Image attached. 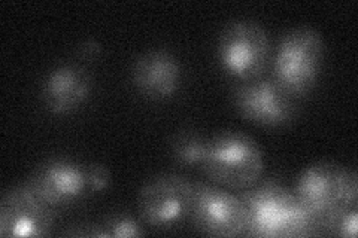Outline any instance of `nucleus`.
<instances>
[{
    "instance_id": "nucleus-1",
    "label": "nucleus",
    "mask_w": 358,
    "mask_h": 238,
    "mask_svg": "<svg viewBox=\"0 0 358 238\" xmlns=\"http://www.w3.org/2000/svg\"><path fill=\"white\" fill-rule=\"evenodd\" d=\"M241 200L248 211L245 237L296 238L320 235L318 226L299 201L294 191L278 182L257 184L241 191Z\"/></svg>"
},
{
    "instance_id": "nucleus-2",
    "label": "nucleus",
    "mask_w": 358,
    "mask_h": 238,
    "mask_svg": "<svg viewBox=\"0 0 358 238\" xmlns=\"http://www.w3.org/2000/svg\"><path fill=\"white\" fill-rule=\"evenodd\" d=\"M294 194L315 221L320 234L341 213L357 206L358 179L350 167L320 161L306 167L297 177Z\"/></svg>"
},
{
    "instance_id": "nucleus-3",
    "label": "nucleus",
    "mask_w": 358,
    "mask_h": 238,
    "mask_svg": "<svg viewBox=\"0 0 358 238\" xmlns=\"http://www.w3.org/2000/svg\"><path fill=\"white\" fill-rule=\"evenodd\" d=\"M201 172L221 188L245 191L257 185L264 172L260 146L245 133L224 130L208 139Z\"/></svg>"
},
{
    "instance_id": "nucleus-4",
    "label": "nucleus",
    "mask_w": 358,
    "mask_h": 238,
    "mask_svg": "<svg viewBox=\"0 0 358 238\" xmlns=\"http://www.w3.org/2000/svg\"><path fill=\"white\" fill-rule=\"evenodd\" d=\"M324 63V39L315 29L288 30L278 43L272 79L293 98L309 94L320 81Z\"/></svg>"
},
{
    "instance_id": "nucleus-5",
    "label": "nucleus",
    "mask_w": 358,
    "mask_h": 238,
    "mask_svg": "<svg viewBox=\"0 0 358 238\" xmlns=\"http://www.w3.org/2000/svg\"><path fill=\"white\" fill-rule=\"evenodd\" d=\"M218 61L222 70L239 81L260 77L271 57V39L254 20H233L220 33Z\"/></svg>"
},
{
    "instance_id": "nucleus-6",
    "label": "nucleus",
    "mask_w": 358,
    "mask_h": 238,
    "mask_svg": "<svg viewBox=\"0 0 358 238\" xmlns=\"http://www.w3.org/2000/svg\"><path fill=\"white\" fill-rule=\"evenodd\" d=\"M194 184L181 174L160 173L145 182L138 194L142 222L154 230L167 231L189 219Z\"/></svg>"
},
{
    "instance_id": "nucleus-7",
    "label": "nucleus",
    "mask_w": 358,
    "mask_h": 238,
    "mask_svg": "<svg viewBox=\"0 0 358 238\" xmlns=\"http://www.w3.org/2000/svg\"><path fill=\"white\" fill-rule=\"evenodd\" d=\"M194 228L209 237L233 238L245 235L248 211L239 195L210 184H194L192 213Z\"/></svg>"
},
{
    "instance_id": "nucleus-8",
    "label": "nucleus",
    "mask_w": 358,
    "mask_h": 238,
    "mask_svg": "<svg viewBox=\"0 0 358 238\" xmlns=\"http://www.w3.org/2000/svg\"><path fill=\"white\" fill-rule=\"evenodd\" d=\"M55 210L29 180L18 184L8 189L0 201V235L47 237L54 228Z\"/></svg>"
},
{
    "instance_id": "nucleus-9",
    "label": "nucleus",
    "mask_w": 358,
    "mask_h": 238,
    "mask_svg": "<svg viewBox=\"0 0 358 238\" xmlns=\"http://www.w3.org/2000/svg\"><path fill=\"white\" fill-rule=\"evenodd\" d=\"M233 105L242 118L266 128L285 127L296 118L294 98L272 77L260 76L238 85L233 91Z\"/></svg>"
},
{
    "instance_id": "nucleus-10",
    "label": "nucleus",
    "mask_w": 358,
    "mask_h": 238,
    "mask_svg": "<svg viewBox=\"0 0 358 238\" xmlns=\"http://www.w3.org/2000/svg\"><path fill=\"white\" fill-rule=\"evenodd\" d=\"M93 91V79L84 66L64 63L45 76L41 100L51 115L64 117L87 103Z\"/></svg>"
},
{
    "instance_id": "nucleus-11",
    "label": "nucleus",
    "mask_w": 358,
    "mask_h": 238,
    "mask_svg": "<svg viewBox=\"0 0 358 238\" xmlns=\"http://www.w3.org/2000/svg\"><path fill=\"white\" fill-rule=\"evenodd\" d=\"M131 81L145 98L164 101L172 98L181 87L182 67L171 51L151 50L134 60Z\"/></svg>"
},
{
    "instance_id": "nucleus-12",
    "label": "nucleus",
    "mask_w": 358,
    "mask_h": 238,
    "mask_svg": "<svg viewBox=\"0 0 358 238\" xmlns=\"http://www.w3.org/2000/svg\"><path fill=\"white\" fill-rule=\"evenodd\" d=\"M38 194L59 209L85 197V167L66 158H52L41 164L29 179Z\"/></svg>"
},
{
    "instance_id": "nucleus-13",
    "label": "nucleus",
    "mask_w": 358,
    "mask_h": 238,
    "mask_svg": "<svg viewBox=\"0 0 358 238\" xmlns=\"http://www.w3.org/2000/svg\"><path fill=\"white\" fill-rule=\"evenodd\" d=\"M208 139L196 130L178 131L171 140V154L175 163L185 168H200L205 160Z\"/></svg>"
},
{
    "instance_id": "nucleus-14",
    "label": "nucleus",
    "mask_w": 358,
    "mask_h": 238,
    "mask_svg": "<svg viewBox=\"0 0 358 238\" xmlns=\"http://www.w3.org/2000/svg\"><path fill=\"white\" fill-rule=\"evenodd\" d=\"M100 228H102L103 238H136L145 234V231L142 230V225L127 213L112 214V216L103 221V223L100 225Z\"/></svg>"
},
{
    "instance_id": "nucleus-15",
    "label": "nucleus",
    "mask_w": 358,
    "mask_h": 238,
    "mask_svg": "<svg viewBox=\"0 0 358 238\" xmlns=\"http://www.w3.org/2000/svg\"><path fill=\"white\" fill-rule=\"evenodd\" d=\"M110 185V172L103 164H90L85 167V192L87 195H99Z\"/></svg>"
},
{
    "instance_id": "nucleus-16",
    "label": "nucleus",
    "mask_w": 358,
    "mask_h": 238,
    "mask_svg": "<svg viewBox=\"0 0 358 238\" xmlns=\"http://www.w3.org/2000/svg\"><path fill=\"white\" fill-rule=\"evenodd\" d=\"M358 230V209L357 206L348 209L346 211L341 213L327 228V234L346 237V238H355Z\"/></svg>"
},
{
    "instance_id": "nucleus-17",
    "label": "nucleus",
    "mask_w": 358,
    "mask_h": 238,
    "mask_svg": "<svg viewBox=\"0 0 358 238\" xmlns=\"http://www.w3.org/2000/svg\"><path fill=\"white\" fill-rule=\"evenodd\" d=\"M100 52H102V47H100V45L96 40H93V39L85 40L81 45V48H80L81 57H83V59H87V60L97 59V57L100 55Z\"/></svg>"
}]
</instances>
